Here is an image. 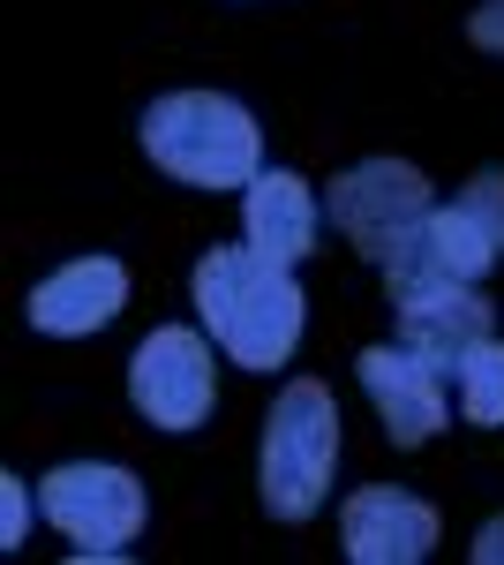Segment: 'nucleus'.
<instances>
[{
	"instance_id": "39448f33",
	"label": "nucleus",
	"mask_w": 504,
	"mask_h": 565,
	"mask_svg": "<svg viewBox=\"0 0 504 565\" xmlns=\"http://www.w3.org/2000/svg\"><path fill=\"white\" fill-rule=\"evenodd\" d=\"M211 348H218V340L189 332V324H159L143 348L128 354V399H136V415L159 423V430H173V437L211 423V407H218Z\"/></svg>"
},
{
	"instance_id": "4468645a",
	"label": "nucleus",
	"mask_w": 504,
	"mask_h": 565,
	"mask_svg": "<svg viewBox=\"0 0 504 565\" xmlns=\"http://www.w3.org/2000/svg\"><path fill=\"white\" fill-rule=\"evenodd\" d=\"M23 521H31V490L23 476H0V551H23Z\"/></svg>"
},
{
	"instance_id": "2eb2a0df",
	"label": "nucleus",
	"mask_w": 504,
	"mask_h": 565,
	"mask_svg": "<svg viewBox=\"0 0 504 565\" xmlns=\"http://www.w3.org/2000/svg\"><path fill=\"white\" fill-rule=\"evenodd\" d=\"M467 39L482 45V53H497V61H504V0H482V8L467 15Z\"/></svg>"
},
{
	"instance_id": "20e7f679",
	"label": "nucleus",
	"mask_w": 504,
	"mask_h": 565,
	"mask_svg": "<svg viewBox=\"0 0 504 565\" xmlns=\"http://www.w3.org/2000/svg\"><path fill=\"white\" fill-rule=\"evenodd\" d=\"M39 513L76 543V558H128V543L143 535L151 498L114 460H68V468H53L39 482Z\"/></svg>"
},
{
	"instance_id": "0eeeda50",
	"label": "nucleus",
	"mask_w": 504,
	"mask_h": 565,
	"mask_svg": "<svg viewBox=\"0 0 504 565\" xmlns=\"http://www.w3.org/2000/svg\"><path fill=\"white\" fill-rule=\"evenodd\" d=\"M429 204H437V196H429L421 167H407V159H362V167H354V174H339L332 196H324L332 226H339V234H346V242H354L369 264H384L392 234H399V226H415Z\"/></svg>"
},
{
	"instance_id": "6e6552de",
	"label": "nucleus",
	"mask_w": 504,
	"mask_h": 565,
	"mask_svg": "<svg viewBox=\"0 0 504 565\" xmlns=\"http://www.w3.org/2000/svg\"><path fill=\"white\" fill-rule=\"evenodd\" d=\"M399 309V348H415L429 370H460L482 340H497V302L474 295V279H421L392 295Z\"/></svg>"
},
{
	"instance_id": "9b49d317",
	"label": "nucleus",
	"mask_w": 504,
	"mask_h": 565,
	"mask_svg": "<svg viewBox=\"0 0 504 565\" xmlns=\"http://www.w3.org/2000/svg\"><path fill=\"white\" fill-rule=\"evenodd\" d=\"M23 309L53 340H90V332H106L128 309V271L114 257H76V264H61L53 279H39Z\"/></svg>"
},
{
	"instance_id": "f03ea898",
	"label": "nucleus",
	"mask_w": 504,
	"mask_h": 565,
	"mask_svg": "<svg viewBox=\"0 0 504 565\" xmlns=\"http://www.w3.org/2000/svg\"><path fill=\"white\" fill-rule=\"evenodd\" d=\"M136 136H143V159L189 189H249L264 174V136L249 106L226 90H167L143 106Z\"/></svg>"
},
{
	"instance_id": "1a4fd4ad",
	"label": "nucleus",
	"mask_w": 504,
	"mask_h": 565,
	"mask_svg": "<svg viewBox=\"0 0 504 565\" xmlns=\"http://www.w3.org/2000/svg\"><path fill=\"white\" fill-rule=\"evenodd\" d=\"M437 535H444L437 505L415 498V490H392V482L354 490L346 513H339V543H346L354 565H415L437 551Z\"/></svg>"
},
{
	"instance_id": "9d476101",
	"label": "nucleus",
	"mask_w": 504,
	"mask_h": 565,
	"mask_svg": "<svg viewBox=\"0 0 504 565\" xmlns=\"http://www.w3.org/2000/svg\"><path fill=\"white\" fill-rule=\"evenodd\" d=\"M354 370H362V392L384 415V437L399 452H415V445H429L444 430V385H437L444 370H429L415 348H362Z\"/></svg>"
},
{
	"instance_id": "423d86ee",
	"label": "nucleus",
	"mask_w": 504,
	"mask_h": 565,
	"mask_svg": "<svg viewBox=\"0 0 504 565\" xmlns=\"http://www.w3.org/2000/svg\"><path fill=\"white\" fill-rule=\"evenodd\" d=\"M497 264H504L497 234L467 212V204H429L415 226L392 234V249H384L377 271H384V287L399 295V287H421V279H482V271H497Z\"/></svg>"
},
{
	"instance_id": "f8f14e48",
	"label": "nucleus",
	"mask_w": 504,
	"mask_h": 565,
	"mask_svg": "<svg viewBox=\"0 0 504 565\" xmlns=\"http://www.w3.org/2000/svg\"><path fill=\"white\" fill-rule=\"evenodd\" d=\"M317 218H324L317 189L301 174H287V167H264L242 189V234H249V249H264L279 264H301L317 249Z\"/></svg>"
},
{
	"instance_id": "7ed1b4c3",
	"label": "nucleus",
	"mask_w": 504,
	"mask_h": 565,
	"mask_svg": "<svg viewBox=\"0 0 504 565\" xmlns=\"http://www.w3.org/2000/svg\"><path fill=\"white\" fill-rule=\"evenodd\" d=\"M332 468H339V399L332 385L294 377L264 415V460H256L264 513L271 521H309L332 490Z\"/></svg>"
},
{
	"instance_id": "dca6fc26",
	"label": "nucleus",
	"mask_w": 504,
	"mask_h": 565,
	"mask_svg": "<svg viewBox=\"0 0 504 565\" xmlns=\"http://www.w3.org/2000/svg\"><path fill=\"white\" fill-rule=\"evenodd\" d=\"M467 551H474V565H504V513H490V521L474 527V543H467Z\"/></svg>"
},
{
	"instance_id": "ddd939ff",
	"label": "nucleus",
	"mask_w": 504,
	"mask_h": 565,
	"mask_svg": "<svg viewBox=\"0 0 504 565\" xmlns=\"http://www.w3.org/2000/svg\"><path fill=\"white\" fill-rule=\"evenodd\" d=\"M452 377H460L467 423H474V430H504V340H482Z\"/></svg>"
},
{
	"instance_id": "f257e3e1",
	"label": "nucleus",
	"mask_w": 504,
	"mask_h": 565,
	"mask_svg": "<svg viewBox=\"0 0 504 565\" xmlns=\"http://www.w3.org/2000/svg\"><path fill=\"white\" fill-rule=\"evenodd\" d=\"M189 287H196V309H204V324H211V340H218L226 362H242V370H279V362L294 354L301 317H309L294 264L234 242V249H211Z\"/></svg>"
}]
</instances>
